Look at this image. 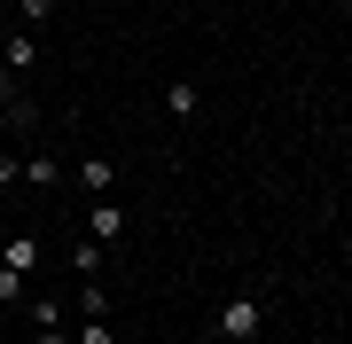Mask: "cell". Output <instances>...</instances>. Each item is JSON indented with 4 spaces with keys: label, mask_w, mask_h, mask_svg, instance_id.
Listing matches in <instances>:
<instances>
[{
    "label": "cell",
    "mask_w": 352,
    "mask_h": 344,
    "mask_svg": "<svg viewBox=\"0 0 352 344\" xmlns=\"http://www.w3.org/2000/svg\"><path fill=\"white\" fill-rule=\"evenodd\" d=\"M164 110H173L180 126H196V110H204V94L188 87V78H173V87H164Z\"/></svg>",
    "instance_id": "obj_4"
},
{
    "label": "cell",
    "mask_w": 352,
    "mask_h": 344,
    "mask_svg": "<svg viewBox=\"0 0 352 344\" xmlns=\"http://www.w3.org/2000/svg\"><path fill=\"white\" fill-rule=\"evenodd\" d=\"M55 16V0H24V24H47Z\"/></svg>",
    "instance_id": "obj_13"
},
{
    "label": "cell",
    "mask_w": 352,
    "mask_h": 344,
    "mask_svg": "<svg viewBox=\"0 0 352 344\" xmlns=\"http://www.w3.org/2000/svg\"><path fill=\"white\" fill-rule=\"evenodd\" d=\"M55 180H63V165H55L47 149H32L24 157V188H55Z\"/></svg>",
    "instance_id": "obj_7"
},
{
    "label": "cell",
    "mask_w": 352,
    "mask_h": 344,
    "mask_svg": "<svg viewBox=\"0 0 352 344\" xmlns=\"http://www.w3.org/2000/svg\"><path fill=\"white\" fill-rule=\"evenodd\" d=\"M344 126H352V110H344Z\"/></svg>",
    "instance_id": "obj_15"
},
{
    "label": "cell",
    "mask_w": 352,
    "mask_h": 344,
    "mask_svg": "<svg viewBox=\"0 0 352 344\" xmlns=\"http://www.w3.org/2000/svg\"><path fill=\"white\" fill-rule=\"evenodd\" d=\"M8 297H24V274H16V266H0V306H8Z\"/></svg>",
    "instance_id": "obj_12"
},
{
    "label": "cell",
    "mask_w": 352,
    "mask_h": 344,
    "mask_svg": "<svg viewBox=\"0 0 352 344\" xmlns=\"http://www.w3.org/2000/svg\"><path fill=\"white\" fill-rule=\"evenodd\" d=\"M32 321L39 329H63V297H32Z\"/></svg>",
    "instance_id": "obj_9"
},
{
    "label": "cell",
    "mask_w": 352,
    "mask_h": 344,
    "mask_svg": "<svg viewBox=\"0 0 352 344\" xmlns=\"http://www.w3.org/2000/svg\"><path fill=\"white\" fill-rule=\"evenodd\" d=\"M71 266H78V282H94V274H102V242H78V258H71Z\"/></svg>",
    "instance_id": "obj_10"
},
{
    "label": "cell",
    "mask_w": 352,
    "mask_h": 344,
    "mask_svg": "<svg viewBox=\"0 0 352 344\" xmlns=\"http://www.w3.org/2000/svg\"><path fill=\"white\" fill-rule=\"evenodd\" d=\"M0 266L32 274V266H39V242H32V235H8V242H0Z\"/></svg>",
    "instance_id": "obj_5"
},
{
    "label": "cell",
    "mask_w": 352,
    "mask_h": 344,
    "mask_svg": "<svg viewBox=\"0 0 352 344\" xmlns=\"http://www.w3.org/2000/svg\"><path fill=\"white\" fill-rule=\"evenodd\" d=\"M71 344H118V329H110V321H102V313H94V321H87V329H78Z\"/></svg>",
    "instance_id": "obj_11"
},
{
    "label": "cell",
    "mask_w": 352,
    "mask_h": 344,
    "mask_svg": "<svg viewBox=\"0 0 352 344\" xmlns=\"http://www.w3.org/2000/svg\"><path fill=\"white\" fill-rule=\"evenodd\" d=\"M0 63H8L16 78H24V71L39 63V39H32V32H16V39H8V47H0Z\"/></svg>",
    "instance_id": "obj_6"
},
{
    "label": "cell",
    "mask_w": 352,
    "mask_h": 344,
    "mask_svg": "<svg viewBox=\"0 0 352 344\" xmlns=\"http://www.w3.org/2000/svg\"><path fill=\"white\" fill-rule=\"evenodd\" d=\"M258 329H266V306H258V297H227V306H219V336L227 344H258Z\"/></svg>",
    "instance_id": "obj_1"
},
{
    "label": "cell",
    "mask_w": 352,
    "mask_h": 344,
    "mask_svg": "<svg viewBox=\"0 0 352 344\" xmlns=\"http://www.w3.org/2000/svg\"><path fill=\"white\" fill-rule=\"evenodd\" d=\"M32 344H71V336H63V329H39V336H32Z\"/></svg>",
    "instance_id": "obj_14"
},
{
    "label": "cell",
    "mask_w": 352,
    "mask_h": 344,
    "mask_svg": "<svg viewBox=\"0 0 352 344\" xmlns=\"http://www.w3.org/2000/svg\"><path fill=\"white\" fill-rule=\"evenodd\" d=\"M24 102H32V94H24V78H16L8 63H0V110H24Z\"/></svg>",
    "instance_id": "obj_8"
},
{
    "label": "cell",
    "mask_w": 352,
    "mask_h": 344,
    "mask_svg": "<svg viewBox=\"0 0 352 344\" xmlns=\"http://www.w3.org/2000/svg\"><path fill=\"white\" fill-rule=\"evenodd\" d=\"M71 180H78L87 196H110V188H118V165H110V157H78V165H71Z\"/></svg>",
    "instance_id": "obj_3"
},
{
    "label": "cell",
    "mask_w": 352,
    "mask_h": 344,
    "mask_svg": "<svg viewBox=\"0 0 352 344\" xmlns=\"http://www.w3.org/2000/svg\"><path fill=\"white\" fill-rule=\"evenodd\" d=\"M87 235L94 242H118V235H126V204H118V196H94V204H87Z\"/></svg>",
    "instance_id": "obj_2"
}]
</instances>
